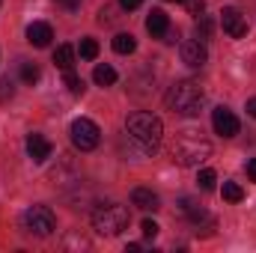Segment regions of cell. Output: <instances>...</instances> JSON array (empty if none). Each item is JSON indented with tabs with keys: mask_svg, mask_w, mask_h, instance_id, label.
<instances>
[{
	"mask_svg": "<svg viewBox=\"0 0 256 253\" xmlns=\"http://www.w3.org/2000/svg\"><path fill=\"white\" fill-rule=\"evenodd\" d=\"M126 128L128 134H131V140L146 152V155H152L158 146H161V137H164V126H161V120L158 116H152V114H131L126 120Z\"/></svg>",
	"mask_w": 256,
	"mask_h": 253,
	"instance_id": "1",
	"label": "cell"
},
{
	"mask_svg": "<svg viewBox=\"0 0 256 253\" xmlns=\"http://www.w3.org/2000/svg\"><path fill=\"white\" fill-rule=\"evenodd\" d=\"M167 104H170V110H176L182 116H196L206 104V92L196 80H179V84L170 86Z\"/></svg>",
	"mask_w": 256,
	"mask_h": 253,
	"instance_id": "2",
	"label": "cell"
},
{
	"mask_svg": "<svg viewBox=\"0 0 256 253\" xmlns=\"http://www.w3.org/2000/svg\"><path fill=\"white\" fill-rule=\"evenodd\" d=\"M208 155H212V143L206 137H200V131H182L176 137V146H173L176 164H182V167H200Z\"/></svg>",
	"mask_w": 256,
	"mask_h": 253,
	"instance_id": "3",
	"label": "cell"
},
{
	"mask_svg": "<svg viewBox=\"0 0 256 253\" xmlns=\"http://www.w3.org/2000/svg\"><path fill=\"white\" fill-rule=\"evenodd\" d=\"M92 226H96V232H102V236H108V238L120 236L128 226V208L120 206V202H102V206L92 212Z\"/></svg>",
	"mask_w": 256,
	"mask_h": 253,
	"instance_id": "4",
	"label": "cell"
},
{
	"mask_svg": "<svg viewBox=\"0 0 256 253\" xmlns=\"http://www.w3.org/2000/svg\"><path fill=\"white\" fill-rule=\"evenodd\" d=\"M54 226H57V218H54V212H51L48 206H30V208L24 212V230H27V232L45 238V236L54 232Z\"/></svg>",
	"mask_w": 256,
	"mask_h": 253,
	"instance_id": "5",
	"label": "cell"
},
{
	"mask_svg": "<svg viewBox=\"0 0 256 253\" xmlns=\"http://www.w3.org/2000/svg\"><path fill=\"white\" fill-rule=\"evenodd\" d=\"M68 134H72V143H74L80 152L96 149V146H98V140H102V131H98V126H96L92 120H86V116L74 120V122H72V128H68Z\"/></svg>",
	"mask_w": 256,
	"mask_h": 253,
	"instance_id": "6",
	"label": "cell"
},
{
	"mask_svg": "<svg viewBox=\"0 0 256 253\" xmlns=\"http://www.w3.org/2000/svg\"><path fill=\"white\" fill-rule=\"evenodd\" d=\"M220 24H224V33L232 36V39L248 36V21H244V15H242L236 6H224V12H220Z\"/></svg>",
	"mask_w": 256,
	"mask_h": 253,
	"instance_id": "7",
	"label": "cell"
},
{
	"mask_svg": "<svg viewBox=\"0 0 256 253\" xmlns=\"http://www.w3.org/2000/svg\"><path fill=\"white\" fill-rule=\"evenodd\" d=\"M212 126L220 137H236L238 134V116L226 108H214L212 110Z\"/></svg>",
	"mask_w": 256,
	"mask_h": 253,
	"instance_id": "8",
	"label": "cell"
},
{
	"mask_svg": "<svg viewBox=\"0 0 256 253\" xmlns=\"http://www.w3.org/2000/svg\"><path fill=\"white\" fill-rule=\"evenodd\" d=\"M206 60H208L206 42H200V39H185V42H182V63L185 66L200 68V66H206Z\"/></svg>",
	"mask_w": 256,
	"mask_h": 253,
	"instance_id": "9",
	"label": "cell"
},
{
	"mask_svg": "<svg viewBox=\"0 0 256 253\" xmlns=\"http://www.w3.org/2000/svg\"><path fill=\"white\" fill-rule=\"evenodd\" d=\"M51 39H54L51 24H45V21H33V24L27 27V42H30L33 48H48Z\"/></svg>",
	"mask_w": 256,
	"mask_h": 253,
	"instance_id": "10",
	"label": "cell"
},
{
	"mask_svg": "<svg viewBox=\"0 0 256 253\" xmlns=\"http://www.w3.org/2000/svg\"><path fill=\"white\" fill-rule=\"evenodd\" d=\"M51 140L48 137H42V134H30L27 137V155L36 161V164H42V161H48L51 158Z\"/></svg>",
	"mask_w": 256,
	"mask_h": 253,
	"instance_id": "11",
	"label": "cell"
},
{
	"mask_svg": "<svg viewBox=\"0 0 256 253\" xmlns=\"http://www.w3.org/2000/svg\"><path fill=\"white\" fill-rule=\"evenodd\" d=\"M131 206H137V208H143V212H158V208H161V200H158L155 190L134 188L131 190Z\"/></svg>",
	"mask_w": 256,
	"mask_h": 253,
	"instance_id": "12",
	"label": "cell"
},
{
	"mask_svg": "<svg viewBox=\"0 0 256 253\" xmlns=\"http://www.w3.org/2000/svg\"><path fill=\"white\" fill-rule=\"evenodd\" d=\"M146 30L155 36V39H164V33L170 30V15L164 9H152L149 18H146Z\"/></svg>",
	"mask_w": 256,
	"mask_h": 253,
	"instance_id": "13",
	"label": "cell"
},
{
	"mask_svg": "<svg viewBox=\"0 0 256 253\" xmlns=\"http://www.w3.org/2000/svg\"><path fill=\"white\" fill-rule=\"evenodd\" d=\"M92 80H96L98 86H110V84H116V72H114V66H108V63L96 66V72H92Z\"/></svg>",
	"mask_w": 256,
	"mask_h": 253,
	"instance_id": "14",
	"label": "cell"
},
{
	"mask_svg": "<svg viewBox=\"0 0 256 253\" xmlns=\"http://www.w3.org/2000/svg\"><path fill=\"white\" fill-rule=\"evenodd\" d=\"M54 63L60 66L63 72H72V66H74V48L72 45H60L54 51Z\"/></svg>",
	"mask_w": 256,
	"mask_h": 253,
	"instance_id": "15",
	"label": "cell"
},
{
	"mask_svg": "<svg viewBox=\"0 0 256 253\" xmlns=\"http://www.w3.org/2000/svg\"><path fill=\"white\" fill-rule=\"evenodd\" d=\"M134 48H137V39H134L131 33L114 36V51H116V54H134Z\"/></svg>",
	"mask_w": 256,
	"mask_h": 253,
	"instance_id": "16",
	"label": "cell"
},
{
	"mask_svg": "<svg viewBox=\"0 0 256 253\" xmlns=\"http://www.w3.org/2000/svg\"><path fill=\"white\" fill-rule=\"evenodd\" d=\"M39 78H42V72H39V66L36 63H21V80H24L27 86L39 84Z\"/></svg>",
	"mask_w": 256,
	"mask_h": 253,
	"instance_id": "17",
	"label": "cell"
},
{
	"mask_svg": "<svg viewBox=\"0 0 256 253\" xmlns=\"http://www.w3.org/2000/svg\"><path fill=\"white\" fill-rule=\"evenodd\" d=\"M179 208H182V214H188L191 220H200V218H206L202 206H196V202H194V200H188V196H185V200L179 202Z\"/></svg>",
	"mask_w": 256,
	"mask_h": 253,
	"instance_id": "18",
	"label": "cell"
},
{
	"mask_svg": "<svg viewBox=\"0 0 256 253\" xmlns=\"http://www.w3.org/2000/svg\"><path fill=\"white\" fill-rule=\"evenodd\" d=\"M78 51H80L84 60H96V57H98V42L86 36V39H80V48H78Z\"/></svg>",
	"mask_w": 256,
	"mask_h": 253,
	"instance_id": "19",
	"label": "cell"
},
{
	"mask_svg": "<svg viewBox=\"0 0 256 253\" xmlns=\"http://www.w3.org/2000/svg\"><path fill=\"white\" fill-rule=\"evenodd\" d=\"M224 200H226V202H242V200H244L242 185H236V182H224Z\"/></svg>",
	"mask_w": 256,
	"mask_h": 253,
	"instance_id": "20",
	"label": "cell"
},
{
	"mask_svg": "<svg viewBox=\"0 0 256 253\" xmlns=\"http://www.w3.org/2000/svg\"><path fill=\"white\" fill-rule=\"evenodd\" d=\"M66 86H68L72 96H84V90H86L84 86V78H78L74 72H66Z\"/></svg>",
	"mask_w": 256,
	"mask_h": 253,
	"instance_id": "21",
	"label": "cell"
},
{
	"mask_svg": "<svg viewBox=\"0 0 256 253\" xmlns=\"http://www.w3.org/2000/svg\"><path fill=\"white\" fill-rule=\"evenodd\" d=\"M200 21H196V39L200 42H206L208 36H212V18L208 15H196Z\"/></svg>",
	"mask_w": 256,
	"mask_h": 253,
	"instance_id": "22",
	"label": "cell"
},
{
	"mask_svg": "<svg viewBox=\"0 0 256 253\" xmlns=\"http://www.w3.org/2000/svg\"><path fill=\"white\" fill-rule=\"evenodd\" d=\"M196 182H200V188L202 190H214V182H218V176H214V170H200V176H196Z\"/></svg>",
	"mask_w": 256,
	"mask_h": 253,
	"instance_id": "23",
	"label": "cell"
},
{
	"mask_svg": "<svg viewBox=\"0 0 256 253\" xmlns=\"http://www.w3.org/2000/svg\"><path fill=\"white\" fill-rule=\"evenodd\" d=\"M12 96H15V86H12V80H9V78H0V104H3V102H9Z\"/></svg>",
	"mask_w": 256,
	"mask_h": 253,
	"instance_id": "24",
	"label": "cell"
},
{
	"mask_svg": "<svg viewBox=\"0 0 256 253\" xmlns=\"http://www.w3.org/2000/svg\"><path fill=\"white\" fill-rule=\"evenodd\" d=\"M185 9H188V15H202V9H206V3L202 0H179Z\"/></svg>",
	"mask_w": 256,
	"mask_h": 253,
	"instance_id": "25",
	"label": "cell"
},
{
	"mask_svg": "<svg viewBox=\"0 0 256 253\" xmlns=\"http://www.w3.org/2000/svg\"><path fill=\"white\" fill-rule=\"evenodd\" d=\"M158 230H161V226H158L155 220H143V224H140V232H143L146 238H155V236H158Z\"/></svg>",
	"mask_w": 256,
	"mask_h": 253,
	"instance_id": "26",
	"label": "cell"
},
{
	"mask_svg": "<svg viewBox=\"0 0 256 253\" xmlns=\"http://www.w3.org/2000/svg\"><path fill=\"white\" fill-rule=\"evenodd\" d=\"M140 3H143V0H120V6H122V9H128V12H131V9H137Z\"/></svg>",
	"mask_w": 256,
	"mask_h": 253,
	"instance_id": "27",
	"label": "cell"
},
{
	"mask_svg": "<svg viewBox=\"0 0 256 253\" xmlns=\"http://www.w3.org/2000/svg\"><path fill=\"white\" fill-rule=\"evenodd\" d=\"M248 176H250V182H256V158L248 161Z\"/></svg>",
	"mask_w": 256,
	"mask_h": 253,
	"instance_id": "28",
	"label": "cell"
},
{
	"mask_svg": "<svg viewBox=\"0 0 256 253\" xmlns=\"http://www.w3.org/2000/svg\"><path fill=\"white\" fill-rule=\"evenodd\" d=\"M57 3H63V6L68 9V12H74V9L80 6V0H57Z\"/></svg>",
	"mask_w": 256,
	"mask_h": 253,
	"instance_id": "29",
	"label": "cell"
},
{
	"mask_svg": "<svg viewBox=\"0 0 256 253\" xmlns=\"http://www.w3.org/2000/svg\"><path fill=\"white\" fill-rule=\"evenodd\" d=\"M248 114L256 120V98H248Z\"/></svg>",
	"mask_w": 256,
	"mask_h": 253,
	"instance_id": "30",
	"label": "cell"
},
{
	"mask_svg": "<svg viewBox=\"0 0 256 253\" xmlns=\"http://www.w3.org/2000/svg\"><path fill=\"white\" fill-rule=\"evenodd\" d=\"M170 3H179V0H170Z\"/></svg>",
	"mask_w": 256,
	"mask_h": 253,
	"instance_id": "31",
	"label": "cell"
}]
</instances>
